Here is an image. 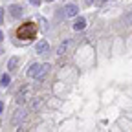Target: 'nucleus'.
Masks as SVG:
<instances>
[{"label":"nucleus","mask_w":132,"mask_h":132,"mask_svg":"<svg viewBox=\"0 0 132 132\" xmlns=\"http://www.w3.org/2000/svg\"><path fill=\"white\" fill-rule=\"evenodd\" d=\"M85 2H86V4H92V2H94V0H85Z\"/></svg>","instance_id":"nucleus-18"},{"label":"nucleus","mask_w":132,"mask_h":132,"mask_svg":"<svg viewBox=\"0 0 132 132\" xmlns=\"http://www.w3.org/2000/svg\"><path fill=\"white\" fill-rule=\"evenodd\" d=\"M2 110H4V103L0 101V114H2Z\"/></svg>","instance_id":"nucleus-16"},{"label":"nucleus","mask_w":132,"mask_h":132,"mask_svg":"<svg viewBox=\"0 0 132 132\" xmlns=\"http://www.w3.org/2000/svg\"><path fill=\"white\" fill-rule=\"evenodd\" d=\"M85 26H86V19H85V16H79V19L75 20V24H73V29L81 31V29H85Z\"/></svg>","instance_id":"nucleus-8"},{"label":"nucleus","mask_w":132,"mask_h":132,"mask_svg":"<svg viewBox=\"0 0 132 132\" xmlns=\"http://www.w3.org/2000/svg\"><path fill=\"white\" fill-rule=\"evenodd\" d=\"M35 50H37L39 55H46V53H50V44L46 40H39L37 46H35Z\"/></svg>","instance_id":"nucleus-5"},{"label":"nucleus","mask_w":132,"mask_h":132,"mask_svg":"<svg viewBox=\"0 0 132 132\" xmlns=\"http://www.w3.org/2000/svg\"><path fill=\"white\" fill-rule=\"evenodd\" d=\"M101 2H105V0H101Z\"/></svg>","instance_id":"nucleus-20"},{"label":"nucleus","mask_w":132,"mask_h":132,"mask_svg":"<svg viewBox=\"0 0 132 132\" xmlns=\"http://www.w3.org/2000/svg\"><path fill=\"white\" fill-rule=\"evenodd\" d=\"M26 116H28V110H26L24 106H20V108H16V110H15V114H13V123H15V125H19V123H22V121L26 119Z\"/></svg>","instance_id":"nucleus-4"},{"label":"nucleus","mask_w":132,"mask_h":132,"mask_svg":"<svg viewBox=\"0 0 132 132\" xmlns=\"http://www.w3.org/2000/svg\"><path fill=\"white\" fill-rule=\"evenodd\" d=\"M4 22V9H0V24Z\"/></svg>","instance_id":"nucleus-14"},{"label":"nucleus","mask_w":132,"mask_h":132,"mask_svg":"<svg viewBox=\"0 0 132 132\" xmlns=\"http://www.w3.org/2000/svg\"><path fill=\"white\" fill-rule=\"evenodd\" d=\"M16 64H19V57H11L9 62H7V70H9V72L16 70Z\"/></svg>","instance_id":"nucleus-11"},{"label":"nucleus","mask_w":132,"mask_h":132,"mask_svg":"<svg viewBox=\"0 0 132 132\" xmlns=\"http://www.w3.org/2000/svg\"><path fill=\"white\" fill-rule=\"evenodd\" d=\"M9 13H11L13 19H20L22 16V7L19 4H13V6H9Z\"/></svg>","instance_id":"nucleus-7"},{"label":"nucleus","mask_w":132,"mask_h":132,"mask_svg":"<svg viewBox=\"0 0 132 132\" xmlns=\"http://www.w3.org/2000/svg\"><path fill=\"white\" fill-rule=\"evenodd\" d=\"M29 2H31L33 6H39V4H40V0H29Z\"/></svg>","instance_id":"nucleus-15"},{"label":"nucleus","mask_w":132,"mask_h":132,"mask_svg":"<svg viewBox=\"0 0 132 132\" xmlns=\"http://www.w3.org/2000/svg\"><path fill=\"white\" fill-rule=\"evenodd\" d=\"M2 39H4V33H2V31H0V42H2Z\"/></svg>","instance_id":"nucleus-17"},{"label":"nucleus","mask_w":132,"mask_h":132,"mask_svg":"<svg viewBox=\"0 0 132 132\" xmlns=\"http://www.w3.org/2000/svg\"><path fill=\"white\" fill-rule=\"evenodd\" d=\"M29 94H31V88L29 86H26V88H22L19 94H16V97H15V101H16V105H24L26 101H28V97H29Z\"/></svg>","instance_id":"nucleus-3"},{"label":"nucleus","mask_w":132,"mask_h":132,"mask_svg":"<svg viewBox=\"0 0 132 132\" xmlns=\"http://www.w3.org/2000/svg\"><path fill=\"white\" fill-rule=\"evenodd\" d=\"M123 24H125V26H132V9H130L127 15H123Z\"/></svg>","instance_id":"nucleus-12"},{"label":"nucleus","mask_w":132,"mask_h":132,"mask_svg":"<svg viewBox=\"0 0 132 132\" xmlns=\"http://www.w3.org/2000/svg\"><path fill=\"white\" fill-rule=\"evenodd\" d=\"M79 15V7L75 4H68L64 7V16H77Z\"/></svg>","instance_id":"nucleus-6"},{"label":"nucleus","mask_w":132,"mask_h":132,"mask_svg":"<svg viewBox=\"0 0 132 132\" xmlns=\"http://www.w3.org/2000/svg\"><path fill=\"white\" fill-rule=\"evenodd\" d=\"M35 35H37V26L33 22H24L16 29V37L22 39V40H33Z\"/></svg>","instance_id":"nucleus-1"},{"label":"nucleus","mask_w":132,"mask_h":132,"mask_svg":"<svg viewBox=\"0 0 132 132\" xmlns=\"http://www.w3.org/2000/svg\"><path fill=\"white\" fill-rule=\"evenodd\" d=\"M48 70H50V64H48V62H46V64L33 62L29 68H28V72H26V73H28V77H31V79H33V77H35V79H40Z\"/></svg>","instance_id":"nucleus-2"},{"label":"nucleus","mask_w":132,"mask_h":132,"mask_svg":"<svg viewBox=\"0 0 132 132\" xmlns=\"http://www.w3.org/2000/svg\"><path fill=\"white\" fill-rule=\"evenodd\" d=\"M9 85H11V77H9L7 73H4L2 79H0V86H2V88H7Z\"/></svg>","instance_id":"nucleus-10"},{"label":"nucleus","mask_w":132,"mask_h":132,"mask_svg":"<svg viewBox=\"0 0 132 132\" xmlns=\"http://www.w3.org/2000/svg\"><path fill=\"white\" fill-rule=\"evenodd\" d=\"M48 2H53V0H48Z\"/></svg>","instance_id":"nucleus-19"},{"label":"nucleus","mask_w":132,"mask_h":132,"mask_svg":"<svg viewBox=\"0 0 132 132\" xmlns=\"http://www.w3.org/2000/svg\"><path fill=\"white\" fill-rule=\"evenodd\" d=\"M68 46H70V40L61 42V46L57 48V55H64V53H66V50H68Z\"/></svg>","instance_id":"nucleus-9"},{"label":"nucleus","mask_w":132,"mask_h":132,"mask_svg":"<svg viewBox=\"0 0 132 132\" xmlns=\"http://www.w3.org/2000/svg\"><path fill=\"white\" fill-rule=\"evenodd\" d=\"M40 105H42V97H39V99H33V103H31V108H35V110H37Z\"/></svg>","instance_id":"nucleus-13"}]
</instances>
